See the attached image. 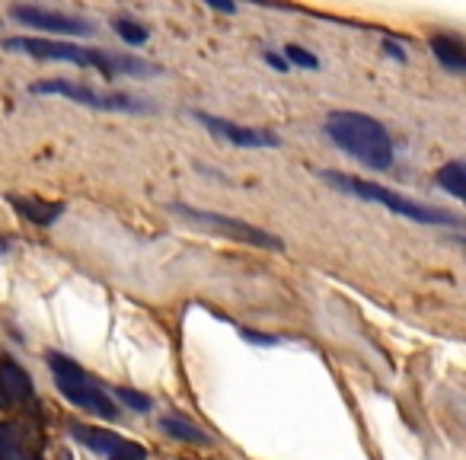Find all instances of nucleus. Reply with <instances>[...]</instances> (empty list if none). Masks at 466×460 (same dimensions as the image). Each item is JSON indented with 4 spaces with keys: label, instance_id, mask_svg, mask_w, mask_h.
<instances>
[{
    "label": "nucleus",
    "instance_id": "f257e3e1",
    "mask_svg": "<svg viewBox=\"0 0 466 460\" xmlns=\"http://www.w3.org/2000/svg\"><path fill=\"white\" fill-rule=\"evenodd\" d=\"M7 52H20L39 61H61V65L74 67H96L106 77H154L157 67L147 65L144 58L135 55H112L103 48H84L74 42H58V39H35V36H14L4 42Z\"/></svg>",
    "mask_w": 466,
    "mask_h": 460
},
{
    "label": "nucleus",
    "instance_id": "f8f14e48",
    "mask_svg": "<svg viewBox=\"0 0 466 460\" xmlns=\"http://www.w3.org/2000/svg\"><path fill=\"white\" fill-rule=\"evenodd\" d=\"M160 428L176 441H188V445H208V434L201 432V428H195L192 422L179 419V415H167V419H160Z\"/></svg>",
    "mask_w": 466,
    "mask_h": 460
},
{
    "label": "nucleus",
    "instance_id": "ddd939ff",
    "mask_svg": "<svg viewBox=\"0 0 466 460\" xmlns=\"http://www.w3.org/2000/svg\"><path fill=\"white\" fill-rule=\"evenodd\" d=\"M438 186L444 189V192H451L453 199H463L466 192V167L463 160H451L447 167L438 169Z\"/></svg>",
    "mask_w": 466,
    "mask_h": 460
},
{
    "label": "nucleus",
    "instance_id": "0eeeda50",
    "mask_svg": "<svg viewBox=\"0 0 466 460\" xmlns=\"http://www.w3.org/2000/svg\"><path fill=\"white\" fill-rule=\"evenodd\" d=\"M16 23L23 26H33L42 29V33H52V36H93V26L86 20H77L71 14H58V10H48V7H14L10 10Z\"/></svg>",
    "mask_w": 466,
    "mask_h": 460
},
{
    "label": "nucleus",
    "instance_id": "6e6552de",
    "mask_svg": "<svg viewBox=\"0 0 466 460\" xmlns=\"http://www.w3.org/2000/svg\"><path fill=\"white\" fill-rule=\"evenodd\" d=\"M195 118H198L211 135H218L220 141L233 144V148H279V135H272V131H266V128L227 122V118L208 116V112H195Z\"/></svg>",
    "mask_w": 466,
    "mask_h": 460
},
{
    "label": "nucleus",
    "instance_id": "2eb2a0df",
    "mask_svg": "<svg viewBox=\"0 0 466 460\" xmlns=\"http://www.w3.org/2000/svg\"><path fill=\"white\" fill-rule=\"evenodd\" d=\"M20 457H23L20 434L10 425H0V460H20Z\"/></svg>",
    "mask_w": 466,
    "mask_h": 460
},
{
    "label": "nucleus",
    "instance_id": "9b49d317",
    "mask_svg": "<svg viewBox=\"0 0 466 460\" xmlns=\"http://www.w3.org/2000/svg\"><path fill=\"white\" fill-rule=\"evenodd\" d=\"M431 52H434V58L447 67V71H453V74L466 71V48L457 36H447V33L431 36Z\"/></svg>",
    "mask_w": 466,
    "mask_h": 460
},
{
    "label": "nucleus",
    "instance_id": "1a4fd4ad",
    "mask_svg": "<svg viewBox=\"0 0 466 460\" xmlns=\"http://www.w3.org/2000/svg\"><path fill=\"white\" fill-rule=\"evenodd\" d=\"M35 396L29 374L14 362V358H0V400L7 406H26Z\"/></svg>",
    "mask_w": 466,
    "mask_h": 460
},
{
    "label": "nucleus",
    "instance_id": "7ed1b4c3",
    "mask_svg": "<svg viewBox=\"0 0 466 460\" xmlns=\"http://www.w3.org/2000/svg\"><path fill=\"white\" fill-rule=\"evenodd\" d=\"M332 186L345 189L349 195H358L364 201H374V205L387 208V211L400 214L406 220H415V224H447V227H457V214L451 211H438V208H428L421 201H412L406 195L393 192V189L380 186V182H370V179H358V176H342V173H323Z\"/></svg>",
    "mask_w": 466,
    "mask_h": 460
},
{
    "label": "nucleus",
    "instance_id": "f3484780",
    "mask_svg": "<svg viewBox=\"0 0 466 460\" xmlns=\"http://www.w3.org/2000/svg\"><path fill=\"white\" fill-rule=\"evenodd\" d=\"M281 55H285V65H298V67H307V71H317L319 67V61L300 46H285V52Z\"/></svg>",
    "mask_w": 466,
    "mask_h": 460
},
{
    "label": "nucleus",
    "instance_id": "423d86ee",
    "mask_svg": "<svg viewBox=\"0 0 466 460\" xmlns=\"http://www.w3.org/2000/svg\"><path fill=\"white\" fill-rule=\"evenodd\" d=\"M29 93L35 97H65L77 106H90V109L99 112H150V106H144L141 99L122 97V93H99L93 87L74 84V80H42V84H33Z\"/></svg>",
    "mask_w": 466,
    "mask_h": 460
},
{
    "label": "nucleus",
    "instance_id": "6ab92c4d",
    "mask_svg": "<svg viewBox=\"0 0 466 460\" xmlns=\"http://www.w3.org/2000/svg\"><path fill=\"white\" fill-rule=\"evenodd\" d=\"M109 460H147V451H144V447H137V445H131V441H125V445L118 447Z\"/></svg>",
    "mask_w": 466,
    "mask_h": 460
},
{
    "label": "nucleus",
    "instance_id": "f03ea898",
    "mask_svg": "<svg viewBox=\"0 0 466 460\" xmlns=\"http://www.w3.org/2000/svg\"><path fill=\"white\" fill-rule=\"evenodd\" d=\"M326 138L339 150L358 160L368 169H390L393 167V138L377 122L374 116L351 109H336L326 116Z\"/></svg>",
    "mask_w": 466,
    "mask_h": 460
},
{
    "label": "nucleus",
    "instance_id": "9d476101",
    "mask_svg": "<svg viewBox=\"0 0 466 460\" xmlns=\"http://www.w3.org/2000/svg\"><path fill=\"white\" fill-rule=\"evenodd\" d=\"M10 205L23 214L26 220L39 227H52L55 220L65 214V205L61 201H42V199H23V195H10Z\"/></svg>",
    "mask_w": 466,
    "mask_h": 460
},
{
    "label": "nucleus",
    "instance_id": "20e7f679",
    "mask_svg": "<svg viewBox=\"0 0 466 460\" xmlns=\"http://www.w3.org/2000/svg\"><path fill=\"white\" fill-rule=\"evenodd\" d=\"M48 368H52L55 387H58L77 409H84V413H90V415H99V419H106V422L118 419V406L77 362L52 352V355H48Z\"/></svg>",
    "mask_w": 466,
    "mask_h": 460
},
{
    "label": "nucleus",
    "instance_id": "4468645a",
    "mask_svg": "<svg viewBox=\"0 0 466 460\" xmlns=\"http://www.w3.org/2000/svg\"><path fill=\"white\" fill-rule=\"evenodd\" d=\"M74 432H77V438L84 441V445H90L93 451L109 454V457L125 445L122 438H116V434H106V432H96V428H77V425H74Z\"/></svg>",
    "mask_w": 466,
    "mask_h": 460
},
{
    "label": "nucleus",
    "instance_id": "39448f33",
    "mask_svg": "<svg viewBox=\"0 0 466 460\" xmlns=\"http://www.w3.org/2000/svg\"><path fill=\"white\" fill-rule=\"evenodd\" d=\"M169 211L179 214L182 220L195 224L198 230H205V234L227 237V240H240V243H249V247H259V250H281L285 247L275 234H268V230H262V227L249 224V220L230 218V214L205 211V208H192V205H176V201L169 205Z\"/></svg>",
    "mask_w": 466,
    "mask_h": 460
},
{
    "label": "nucleus",
    "instance_id": "dca6fc26",
    "mask_svg": "<svg viewBox=\"0 0 466 460\" xmlns=\"http://www.w3.org/2000/svg\"><path fill=\"white\" fill-rule=\"evenodd\" d=\"M116 33L122 36L128 46H144V42H147V29L135 20H116Z\"/></svg>",
    "mask_w": 466,
    "mask_h": 460
},
{
    "label": "nucleus",
    "instance_id": "a211bd4d",
    "mask_svg": "<svg viewBox=\"0 0 466 460\" xmlns=\"http://www.w3.org/2000/svg\"><path fill=\"white\" fill-rule=\"evenodd\" d=\"M116 396L122 403H128V406H135L137 413H147L150 409V396L137 394V390H128V387H116Z\"/></svg>",
    "mask_w": 466,
    "mask_h": 460
}]
</instances>
